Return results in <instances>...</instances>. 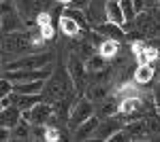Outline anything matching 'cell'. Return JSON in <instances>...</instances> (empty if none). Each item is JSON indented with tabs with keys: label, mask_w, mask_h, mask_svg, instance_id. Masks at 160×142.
<instances>
[{
	"label": "cell",
	"mask_w": 160,
	"mask_h": 142,
	"mask_svg": "<svg viewBox=\"0 0 160 142\" xmlns=\"http://www.w3.org/2000/svg\"><path fill=\"white\" fill-rule=\"evenodd\" d=\"M73 79L68 70L58 68L56 72H51L49 79H45V89L43 94H47V102H58V100H66L73 95Z\"/></svg>",
	"instance_id": "obj_1"
},
{
	"label": "cell",
	"mask_w": 160,
	"mask_h": 142,
	"mask_svg": "<svg viewBox=\"0 0 160 142\" xmlns=\"http://www.w3.org/2000/svg\"><path fill=\"white\" fill-rule=\"evenodd\" d=\"M53 59V51H41V53H30L24 57L15 59V62H7L4 70H22V68H45L49 66Z\"/></svg>",
	"instance_id": "obj_2"
},
{
	"label": "cell",
	"mask_w": 160,
	"mask_h": 142,
	"mask_svg": "<svg viewBox=\"0 0 160 142\" xmlns=\"http://www.w3.org/2000/svg\"><path fill=\"white\" fill-rule=\"evenodd\" d=\"M92 115H94V102H92L88 95L86 98H79L73 106H71V110H68V119H66V121H68V127L75 131L83 121H88V119L92 117Z\"/></svg>",
	"instance_id": "obj_3"
},
{
	"label": "cell",
	"mask_w": 160,
	"mask_h": 142,
	"mask_svg": "<svg viewBox=\"0 0 160 142\" xmlns=\"http://www.w3.org/2000/svg\"><path fill=\"white\" fill-rule=\"evenodd\" d=\"M26 121H30V125H47L49 121H56L53 117V104L49 102H37L32 108H28L22 112Z\"/></svg>",
	"instance_id": "obj_4"
},
{
	"label": "cell",
	"mask_w": 160,
	"mask_h": 142,
	"mask_svg": "<svg viewBox=\"0 0 160 142\" xmlns=\"http://www.w3.org/2000/svg\"><path fill=\"white\" fill-rule=\"evenodd\" d=\"M66 70L71 74V79H73V85L75 89L79 91V94H83V85H86V59L81 57V55H77V53H71L68 59H66Z\"/></svg>",
	"instance_id": "obj_5"
},
{
	"label": "cell",
	"mask_w": 160,
	"mask_h": 142,
	"mask_svg": "<svg viewBox=\"0 0 160 142\" xmlns=\"http://www.w3.org/2000/svg\"><path fill=\"white\" fill-rule=\"evenodd\" d=\"M30 47V34L24 32H7V36L2 38V51L9 53H24L26 49Z\"/></svg>",
	"instance_id": "obj_6"
},
{
	"label": "cell",
	"mask_w": 160,
	"mask_h": 142,
	"mask_svg": "<svg viewBox=\"0 0 160 142\" xmlns=\"http://www.w3.org/2000/svg\"><path fill=\"white\" fill-rule=\"evenodd\" d=\"M124 127V121L118 117H109L105 119V121H100L96 131H94V136H92V140H109L111 136L115 134L118 130H122Z\"/></svg>",
	"instance_id": "obj_7"
},
{
	"label": "cell",
	"mask_w": 160,
	"mask_h": 142,
	"mask_svg": "<svg viewBox=\"0 0 160 142\" xmlns=\"http://www.w3.org/2000/svg\"><path fill=\"white\" fill-rule=\"evenodd\" d=\"M22 119V110L15 106V104H9V106L0 108V127H9L13 130Z\"/></svg>",
	"instance_id": "obj_8"
},
{
	"label": "cell",
	"mask_w": 160,
	"mask_h": 142,
	"mask_svg": "<svg viewBox=\"0 0 160 142\" xmlns=\"http://www.w3.org/2000/svg\"><path fill=\"white\" fill-rule=\"evenodd\" d=\"M11 102L24 112V110H28V108H32L37 102H43V94H17V91H13Z\"/></svg>",
	"instance_id": "obj_9"
},
{
	"label": "cell",
	"mask_w": 160,
	"mask_h": 142,
	"mask_svg": "<svg viewBox=\"0 0 160 142\" xmlns=\"http://www.w3.org/2000/svg\"><path fill=\"white\" fill-rule=\"evenodd\" d=\"M98 123H100V119L92 115L88 121H83V123L73 131V138L75 140H92V136H94V131L98 127Z\"/></svg>",
	"instance_id": "obj_10"
},
{
	"label": "cell",
	"mask_w": 160,
	"mask_h": 142,
	"mask_svg": "<svg viewBox=\"0 0 160 142\" xmlns=\"http://www.w3.org/2000/svg\"><path fill=\"white\" fill-rule=\"evenodd\" d=\"M96 32L102 34V36H107V38H115V40L126 38V30H124V25H118V24H113V21H109V19L96 25Z\"/></svg>",
	"instance_id": "obj_11"
},
{
	"label": "cell",
	"mask_w": 160,
	"mask_h": 142,
	"mask_svg": "<svg viewBox=\"0 0 160 142\" xmlns=\"http://www.w3.org/2000/svg\"><path fill=\"white\" fill-rule=\"evenodd\" d=\"M58 25H60V32H62L64 36H68V38H77V36H79V32L83 30V28L77 24L71 15H66V13H62V15H60Z\"/></svg>",
	"instance_id": "obj_12"
},
{
	"label": "cell",
	"mask_w": 160,
	"mask_h": 142,
	"mask_svg": "<svg viewBox=\"0 0 160 142\" xmlns=\"http://www.w3.org/2000/svg\"><path fill=\"white\" fill-rule=\"evenodd\" d=\"M156 76V70L152 64H137V68L132 70V81L137 85H148L152 83V79Z\"/></svg>",
	"instance_id": "obj_13"
},
{
	"label": "cell",
	"mask_w": 160,
	"mask_h": 142,
	"mask_svg": "<svg viewBox=\"0 0 160 142\" xmlns=\"http://www.w3.org/2000/svg\"><path fill=\"white\" fill-rule=\"evenodd\" d=\"M43 89H45V81L43 79L13 83V91H17V94H43Z\"/></svg>",
	"instance_id": "obj_14"
},
{
	"label": "cell",
	"mask_w": 160,
	"mask_h": 142,
	"mask_svg": "<svg viewBox=\"0 0 160 142\" xmlns=\"http://www.w3.org/2000/svg\"><path fill=\"white\" fill-rule=\"evenodd\" d=\"M107 19L118 25H126V15L120 0H107Z\"/></svg>",
	"instance_id": "obj_15"
},
{
	"label": "cell",
	"mask_w": 160,
	"mask_h": 142,
	"mask_svg": "<svg viewBox=\"0 0 160 142\" xmlns=\"http://www.w3.org/2000/svg\"><path fill=\"white\" fill-rule=\"evenodd\" d=\"M30 138H32V125H30V121L22 117L19 123L11 130V140H30Z\"/></svg>",
	"instance_id": "obj_16"
},
{
	"label": "cell",
	"mask_w": 160,
	"mask_h": 142,
	"mask_svg": "<svg viewBox=\"0 0 160 142\" xmlns=\"http://www.w3.org/2000/svg\"><path fill=\"white\" fill-rule=\"evenodd\" d=\"M96 51H98L105 59L115 57V55L120 53V40H115V38H105V40L98 45V49H96Z\"/></svg>",
	"instance_id": "obj_17"
},
{
	"label": "cell",
	"mask_w": 160,
	"mask_h": 142,
	"mask_svg": "<svg viewBox=\"0 0 160 142\" xmlns=\"http://www.w3.org/2000/svg\"><path fill=\"white\" fill-rule=\"evenodd\" d=\"M141 104H143V100H141L139 95H135V98H124V100H120L118 112H120V115H132L135 110L141 108Z\"/></svg>",
	"instance_id": "obj_18"
},
{
	"label": "cell",
	"mask_w": 160,
	"mask_h": 142,
	"mask_svg": "<svg viewBox=\"0 0 160 142\" xmlns=\"http://www.w3.org/2000/svg\"><path fill=\"white\" fill-rule=\"evenodd\" d=\"M37 4H38V0H15V9H17L22 19H28L34 13V7Z\"/></svg>",
	"instance_id": "obj_19"
},
{
	"label": "cell",
	"mask_w": 160,
	"mask_h": 142,
	"mask_svg": "<svg viewBox=\"0 0 160 142\" xmlns=\"http://www.w3.org/2000/svg\"><path fill=\"white\" fill-rule=\"evenodd\" d=\"M88 98L92 100V102H102L105 98H107V85H102V83H94L90 89H88Z\"/></svg>",
	"instance_id": "obj_20"
},
{
	"label": "cell",
	"mask_w": 160,
	"mask_h": 142,
	"mask_svg": "<svg viewBox=\"0 0 160 142\" xmlns=\"http://www.w3.org/2000/svg\"><path fill=\"white\" fill-rule=\"evenodd\" d=\"M86 68H88V72H96L100 68H105V57L100 55L98 51L92 53L90 57H86Z\"/></svg>",
	"instance_id": "obj_21"
},
{
	"label": "cell",
	"mask_w": 160,
	"mask_h": 142,
	"mask_svg": "<svg viewBox=\"0 0 160 142\" xmlns=\"http://www.w3.org/2000/svg\"><path fill=\"white\" fill-rule=\"evenodd\" d=\"M64 13H66V15H71V17H73V19L81 25L83 30H88V15L83 13V9H71V7H66V11H64Z\"/></svg>",
	"instance_id": "obj_22"
},
{
	"label": "cell",
	"mask_w": 160,
	"mask_h": 142,
	"mask_svg": "<svg viewBox=\"0 0 160 142\" xmlns=\"http://www.w3.org/2000/svg\"><path fill=\"white\" fill-rule=\"evenodd\" d=\"M139 95V89L135 87V83H126L122 87H118V91H115V98L118 100H124V98H135Z\"/></svg>",
	"instance_id": "obj_23"
},
{
	"label": "cell",
	"mask_w": 160,
	"mask_h": 142,
	"mask_svg": "<svg viewBox=\"0 0 160 142\" xmlns=\"http://www.w3.org/2000/svg\"><path fill=\"white\" fill-rule=\"evenodd\" d=\"M11 94H13V81L9 76H2L0 79V100L7 98V95H11Z\"/></svg>",
	"instance_id": "obj_24"
},
{
	"label": "cell",
	"mask_w": 160,
	"mask_h": 142,
	"mask_svg": "<svg viewBox=\"0 0 160 142\" xmlns=\"http://www.w3.org/2000/svg\"><path fill=\"white\" fill-rule=\"evenodd\" d=\"M45 140L47 142H58L60 140V130L47 123V127H45Z\"/></svg>",
	"instance_id": "obj_25"
},
{
	"label": "cell",
	"mask_w": 160,
	"mask_h": 142,
	"mask_svg": "<svg viewBox=\"0 0 160 142\" xmlns=\"http://www.w3.org/2000/svg\"><path fill=\"white\" fill-rule=\"evenodd\" d=\"M38 30H41V36L45 38V40H53V36H56V30H53V25L47 24V25H38Z\"/></svg>",
	"instance_id": "obj_26"
},
{
	"label": "cell",
	"mask_w": 160,
	"mask_h": 142,
	"mask_svg": "<svg viewBox=\"0 0 160 142\" xmlns=\"http://www.w3.org/2000/svg\"><path fill=\"white\" fill-rule=\"evenodd\" d=\"M34 21H37V25H47V24H51V15L47 11H41Z\"/></svg>",
	"instance_id": "obj_27"
},
{
	"label": "cell",
	"mask_w": 160,
	"mask_h": 142,
	"mask_svg": "<svg viewBox=\"0 0 160 142\" xmlns=\"http://www.w3.org/2000/svg\"><path fill=\"white\" fill-rule=\"evenodd\" d=\"M43 43H45V38L41 36V30L30 34V45H34V47H37V45H43Z\"/></svg>",
	"instance_id": "obj_28"
},
{
	"label": "cell",
	"mask_w": 160,
	"mask_h": 142,
	"mask_svg": "<svg viewBox=\"0 0 160 142\" xmlns=\"http://www.w3.org/2000/svg\"><path fill=\"white\" fill-rule=\"evenodd\" d=\"M88 4H90V0H71L68 7H71V9H83V11H86Z\"/></svg>",
	"instance_id": "obj_29"
},
{
	"label": "cell",
	"mask_w": 160,
	"mask_h": 142,
	"mask_svg": "<svg viewBox=\"0 0 160 142\" xmlns=\"http://www.w3.org/2000/svg\"><path fill=\"white\" fill-rule=\"evenodd\" d=\"M11 140V130L9 127H0V142Z\"/></svg>",
	"instance_id": "obj_30"
},
{
	"label": "cell",
	"mask_w": 160,
	"mask_h": 142,
	"mask_svg": "<svg viewBox=\"0 0 160 142\" xmlns=\"http://www.w3.org/2000/svg\"><path fill=\"white\" fill-rule=\"evenodd\" d=\"M154 104H156V106L160 108V87L156 89V91H154Z\"/></svg>",
	"instance_id": "obj_31"
},
{
	"label": "cell",
	"mask_w": 160,
	"mask_h": 142,
	"mask_svg": "<svg viewBox=\"0 0 160 142\" xmlns=\"http://www.w3.org/2000/svg\"><path fill=\"white\" fill-rule=\"evenodd\" d=\"M56 2H58V4H64V7H68V4H71V0H56Z\"/></svg>",
	"instance_id": "obj_32"
},
{
	"label": "cell",
	"mask_w": 160,
	"mask_h": 142,
	"mask_svg": "<svg viewBox=\"0 0 160 142\" xmlns=\"http://www.w3.org/2000/svg\"><path fill=\"white\" fill-rule=\"evenodd\" d=\"M4 70V62H2V59H0V72Z\"/></svg>",
	"instance_id": "obj_33"
},
{
	"label": "cell",
	"mask_w": 160,
	"mask_h": 142,
	"mask_svg": "<svg viewBox=\"0 0 160 142\" xmlns=\"http://www.w3.org/2000/svg\"><path fill=\"white\" fill-rule=\"evenodd\" d=\"M0 30H2V15H0Z\"/></svg>",
	"instance_id": "obj_34"
},
{
	"label": "cell",
	"mask_w": 160,
	"mask_h": 142,
	"mask_svg": "<svg viewBox=\"0 0 160 142\" xmlns=\"http://www.w3.org/2000/svg\"><path fill=\"white\" fill-rule=\"evenodd\" d=\"M158 81H160V72H158Z\"/></svg>",
	"instance_id": "obj_35"
},
{
	"label": "cell",
	"mask_w": 160,
	"mask_h": 142,
	"mask_svg": "<svg viewBox=\"0 0 160 142\" xmlns=\"http://www.w3.org/2000/svg\"><path fill=\"white\" fill-rule=\"evenodd\" d=\"M158 9H160V0H158Z\"/></svg>",
	"instance_id": "obj_36"
},
{
	"label": "cell",
	"mask_w": 160,
	"mask_h": 142,
	"mask_svg": "<svg viewBox=\"0 0 160 142\" xmlns=\"http://www.w3.org/2000/svg\"><path fill=\"white\" fill-rule=\"evenodd\" d=\"M0 51H2V45H0Z\"/></svg>",
	"instance_id": "obj_37"
},
{
	"label": "cell",
	"mask_w": 160,
	"mask_h": 142,
	"mask_svg": "<svg viewBox=\"0 0 160 142\" xmlns=\"http://www.w3.org/2000/svg\"><path fill=\"white\" fill-rule=\"evenodd\" d=\"M0 108H2V104H0Z\"/></svg>",
	"instance_id": "obj_38"
},
{
	"label": "cell",
	"mask_w": 160,
	"mask_h": 142,
	"mask_svg": "<svg viewBox=\"0 0 160 142\" xmlns=\"http://www.w3.org/2000/svg\"><path fill=\"white\" fill-rule=\"evenodd\" d=\"M0 2H2V0H0Z\"/></svg>",
	"instance_id": "obj_39"
}]
</instances>
